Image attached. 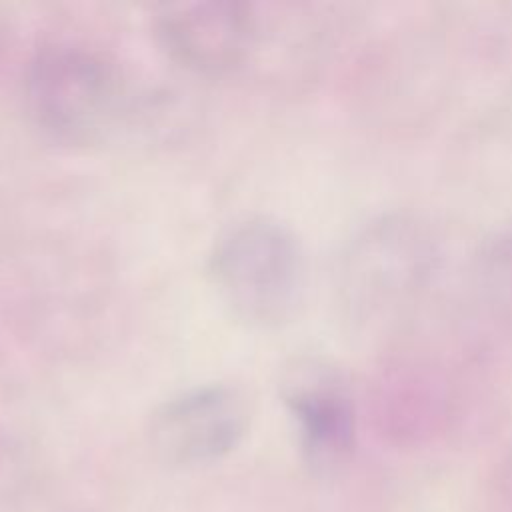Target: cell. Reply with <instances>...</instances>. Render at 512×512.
Segmentation results:
<instances>
[{
  "label": "cell",
  "mask_w": 512,
  "mask_h": 512,
  "mask_svg": "<svg viewBox=\"0 0 512 512\" xmlns=\"http://www.w3.org/2000/svg\"><path fill=\"white\" fill-rule=\"evenodd\" d=\"M442 266V242L416 214L366 222L340 262V292L352 318L374 328L398 326L428 296Z\"/></svg>",
  "instance_id": "cell-1"
},
{
  "label": "cell",
  "mask_w": 512,
  "mask_h": 512,
  "mask_svg": "<svg viewBox=\"0 0 512 512\" xmlns=\"http://www.w3.org/2000/svg\"><path fill=\"white\" fill-rule=\"evenodd\" d=\"M212 274L226 302L252 322L290 316L304 288V254L296 236L270 218L232 226L216 244Z\"/></svg>",
  "instance_id": "cell-2"
},
{
  "label": "cell",
  "mask_w": 512,
  "mask_h": 512,
  "mask_svg": "<svg viewBox=\"0 0 512 512\" xmlns=\"http://www.w3.org/2000/svg\"><path fill=\"white\" fill-rule=\"evenodd\" d=\"M120 96L118 76L82 50L46 54L32 76V100L42 122L68 136H90L108 124Z\"/></svg>",
  "instance_id": "cell-3"
},
{
  "label": "cell",
  "mask_w": 512,
  "mask_h": 512,
  "mask_svg": "<svg viewBox=\"0 0 512 512\" xmlns=\"http://www.w3.org/2000/svg\"><path fill=\"white\" fill-rule=\"evenodd\" d=\"M246 426L244 398L228 386H208L166 402L152 416L150 440L164 460L192 466L232 452Z\"/></svg>",
  "instance_id": "cell-4"
},
{
  "label": "cell",
  "mask_w": 512,
  "mask_h": 512,
  "mask_svg": "<svg viewBox=\"0 0 512 512\" xmlns=\"http://www.w3.org/2000/svg\"><path fill=\"white\" fill-rule=\"evenodd\" d=\"M288 376L286 400L310 452L320 458L344 454L354 438V406L342 372L330 364L306 360Z\"/></svg>",
  "instance_id": "cell-5"
},
{
  "label": "cell",
  "mask_w": 512,
  "mask_h": 512,
  "mask_svg": "<svg viewBox=\"0 0 512 512\" xmlns=\"http://www.w3.org/2000/svg\"><path fill=\"white\" fill-rule=\"evenodd\" d=\"M242 18L230 4L182 8L164 18L166 46L192 64H220L240 48Z\"/></svg>",
  "instance_id": "cell-6"
},
{
  "label": "cell",
  "mask_w": 512,
  "mask_h": 512,
  "mask_svg": "<svg viewBox=\"0 0 512 512\" xmlns=\"http://www.w3.org/2000/svg\"><path fill=\"white\" fill-rule=\"evenodd\" d=\"M466 288L480 318L500 328L512 326V222L494 230L478 246Z\"/></svg>",
  "instance_id": "cell-7"
},
{
  "label": "cell",
  "mask_w": 512,
  "mask_h": 512,
  "mask_svg": "<svg viewBox=\"0 0 512 512\" xmlns=\"http://www.w3.org/2000/svg\"><path fill=\"white\" fill-rule=\"evenodd\" d=\"M504 114H506V122H508V128L512 132V86L506 94V106H504Z\"/></svg>",
  "instance_id": "cell-8"
}]
</instances>
